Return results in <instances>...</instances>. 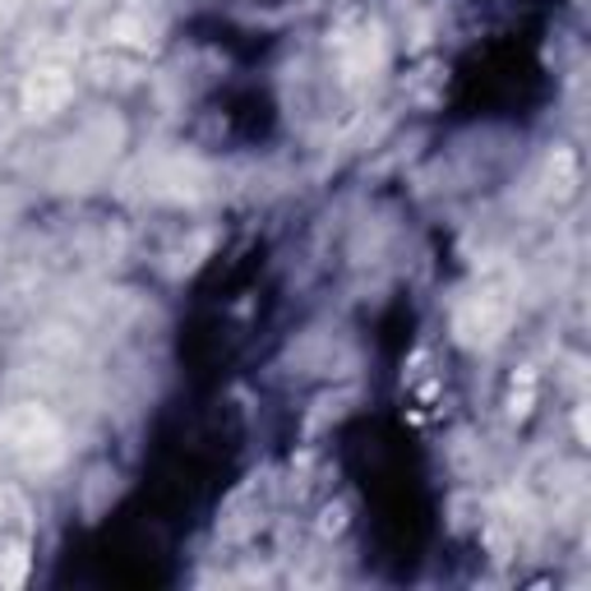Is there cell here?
I'll use <instances>...</instances> for the list:
<instances>
[{
	"instance_id": "7a4b0ae2",
	"label": "cell",
	"mask_w": 591,
	"mask_h": 591,
	"mask_svg": "<svg viewBox=\"0 0 591 591\" xmlns=\"http://www.w3.org/2000/svg\"><path fill=\"white\" fill-rule=\"evenodd\" d=\"M66 98H70V79L60 70H38L28 79V111L33 116H51Z\"/></svg>"
},
{
	"instance_id": "6da1fadb",
	"label": "cell",
	"mask_w": 591,
	"mask_h": 591,
	"mask_svg": "<svg viewBox=\"0 0 591 591\" xmlns=\"http://www.w3.org/2000/svg\"><path fill=\"white\" fill-rule=\"evenodd\" d=\"M0 440H6L10 453H19L28 466H51L60 457V430L47 412L38 407H19L6 416V425H0Z\"/></svg>"
}]
</instances>
